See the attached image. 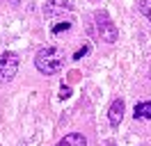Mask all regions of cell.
<instances>
[{"label": "cell", "instance_id": "obj_1", "mask_svg": "<svg viewBox=\"0 0 151 146\" xmlns=\"http://www.w3.org/2000/svg\"><path fill=\"white\" fill-rule=\"evenodd\" d=\"M35 66H37L41 73H46V75H55L60 73V69L64 66V53L55 48V46H50V48H44V50H39V55L35 57Z\"/></svg>", "mask_w": 151, "mask_h": 146}, {"label": "cell", "instance_id": "obj_2", "mask_svg": "<svg viewBox=\"0 0 151 146\" xmlns=\"http://www.w3.org/2000/svg\"><path fill=\"white\" fill-rule=\"evenodd\" d=\"M94 18H96V27H99V36L103 39L105 44H114L117 36H119V30H117V25L110 21V16H108L105 11H96Z\"/></svg>", "mask_w": 151, "mask_h": 146}, {"label": "cell", "instance_id": "obj_3", "mask_svg": "<svg viewBox=\"0 0 151 146\" xmlns=\"http://www.w3.org/2000/svg\"><path fill=\"white\" fill-rule=\"evenodd\" d=\"M19 73V57L14 53H2L0 55V84H7L14 80V75Z\"/></svg>", "mask_w": 151, "mask_h": 146}, {"label": "cell", "instance_id": "obj_4", "mask_svg": "<svg viewBox=\"0 0 151 146\" xmlns=\"http://www.w3.org/2000/svg\"><path fill=\"white\" fill-rule=\"evenodd\" d=\"M108 119H110L112 126H119V123H122V119H124V100L122 98L112 100V105L108 110Z\"/></svg>", "mask_w": 151, "mask_h": 146}, {"label": "cell", "instance_id": "obj_5", "mask_svg": "<svg viewBox=\"0 0 151 146\" xmlns=\"http://www.w3.org/2000/svg\"><path fill=\"white\" fill-rule=\"evenodd\" d=\"M57 146H87V139L80 132H71V135H66L64 139H60Z\"/></svg>", "mask_w": 151, "mask_h": 146}, {"label": "cell", "instance_id": "obj_6", "mask_svg": "<svg viewBox=\"0 0 151 146\" xmlns=\"http://www.w3.org/2000/svg\"><path fill=\"white\" fill-rule=\"evenodd\" d=\"M135 119H151V100H144V103H137L135 105Z\"/></svg>", "mask_w": 151, "mask_h": 146}, {"label": "cell", "instance_id": "obj_7", "mask_svg": "<svg viewBox=\"0 0 151 146\" xmlns=\"http://www.w3.org/2000/svg\"><path fill=\"white\" fill-rule=\"evenodd\" d=\"M69 27H71V21H60V23H53L50 32H53V34H62V32H66Z\"/></svg>", "mask_w": 151, "mask_h": 146}, {"label": "cell", "instance_id": "obj_8", "mask_svg": "<svg viewBox=\"0 0 151 146\" xmlns=\"http://www.w3.org/2000/svg\"><path fill=\"white\" fill-rule=\"evenodd\" d=\"M140 11L144 14V18L151 21V0H140Z\"/></svg>", "mask_w": 151, "mask_h": 146}, {"label": "cell", "instance_id": "obj_9", "mask_svg": "<svg viewBox=\"0 0 151 146\" xmlns=\"http://www.w3.org/2000/svg\"><path fill=\"white\" fill-rule=\"evenodd\" d=\"M87 53H89V46H83V48H80V50L73 55V59H80V57H85Z\"/></svg>", "mask_w": 151, "mask_h": 146}, {"label": "cell", "instance_id": "obj_10", "mask_svg": "<svg viewBox=\"0 0 151 146\" xmlns=\"http://www.w3.org/2000/svg\"><path fill=\"white\" fill-rule=\"evenodd\" d=\"M60 96H62V98H69V96H71V89H69L66 84H62V89H60Z\"/></svg>", "mask_w": 151, "mask_h": 146}, {"label": "cell", "instance_id": "obj_11", "mask_svg": "<svg viewBox=\"0 0 151 146\" xmlns=\"http://www.w3.org/2000/svg\"><path fill=\"white\" fill-rule=\"evenodd\" d=\"M7 2H14V0H7Z\"/></svg>", "mask_w": 151, "mask_h": 146}]
</instances>
